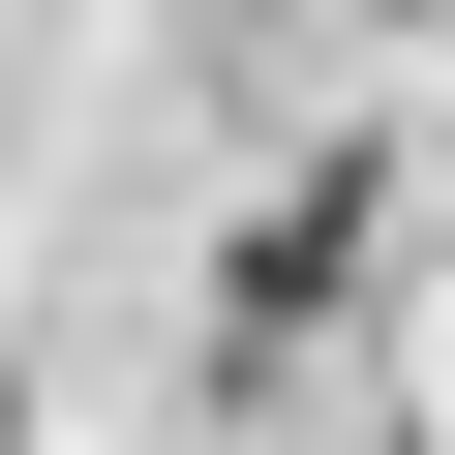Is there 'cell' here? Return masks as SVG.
<instances>
[{
	"label": "cell",
	"mask_w": 455,
	"mask_h": 455,
	"mask_svg": "<svg viewBox=\"0 0 455 455\" xmlns=\"http://www.w3.org/2000/svg\"><path fill=\"white\" fill-rule=\"evenodd\" d=\"M334 274H364V152H334V182H304V212H274V243H243V334H304V304H334Z\"/></svg>",
	"instance_id": "obj_1"
},
{
	"label": "cell",
	"mask_w": 455,
	"mask_h": 455,
	"mask_svg": "<svg viewBox=\"0 0 455 455\" xmlns=\"http://www.w3.org/2000/svg\"><path fill=\"white\" fill-rule=\"evenodd\" d=\"M0 455H31V395H0Z\"/></svg>",
	"instance_id": "obj_2"
}]
</instances>
